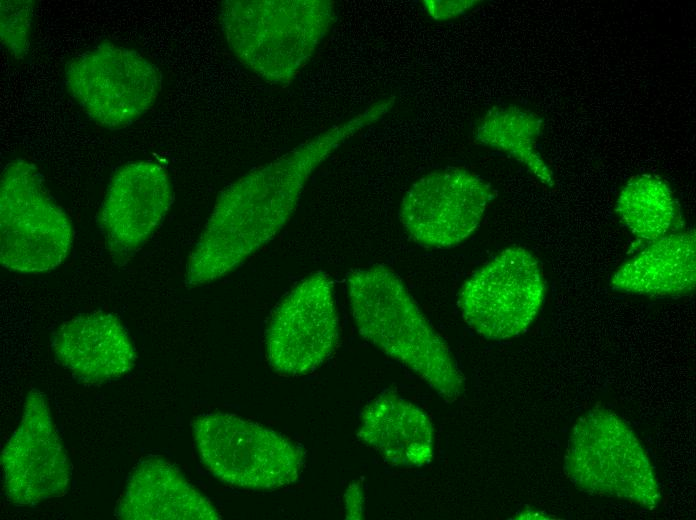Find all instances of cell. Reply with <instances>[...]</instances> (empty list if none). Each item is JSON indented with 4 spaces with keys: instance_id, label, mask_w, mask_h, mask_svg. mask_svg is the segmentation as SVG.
Returning <instances> with one entry per match:
<instances>
[{
    "instance_id": "1",
    "label": "cell",
    "mask_w": 696,
    "mask_h": 520,
    "mask_svg": "<svg viewBox=\"0 0 696 520\" xmlns=\"http://www.w3.org/2000/svg\"><path fill=\"white\" fill-rule=\"evenodd\" d=\"M391 109L381 99L226 188L188 260L190 286L208 284L237 268L286 225L314 170L340 145Z\"/></svg>"
},
{
    "instance_id": "2",
    "label": "cell",
    "mask_w": 696,
    "mask_h": 520,
    "mask_svg": "<svg viewBox=\"0 0 696 520\" xmlns=\"http://www.w3.org/2000/svg\"><path fill=\"white\" fill-rule=\"evenodd\" d=\"M347 287L359 334L410 369L444 401H455L462 392L464 376L449 346L399 275L383 265H373L352 271Z\"/></svg>"
},
{
    "instance_id": "3",
    "label": "cell",
    "mask_w": 696,
    "mask_h": 520,
    "mask_svg": "<svg viewBox=\"0 0 696 520\" xmlns=\"http://www.w3.org/2000/svg\"><path fill=\"white\" fill-rule=\"evenodd\" d=\"M335 18L325 0L224 1L220 22L229 48L272 83L291 80L314 54Z\"/></svg>"
},
{
    "instance_id": "4",
    "label": "cell",
    "mask_w": 696,
    "mask_h": 520,
    "mask_svg": "<svg viewBox=\"0 0 696 520\" xmlns=\"http://www.w3.org/2000/svg\"><path fill=\"white\" fill-rule=\"evenodd\" d=\"M564 472L579 490L624 499L649 510L661 499L656 475L640 440L614 412L594 408L571 430Z\"/></svg>"
},
{
    "instance_id": "5",
    "label": "cell",
    "mask_w": 696,
    "mask_h": 520,
    "mask_svg": "<svg viewBox=\"0 0 696 520\" xmlns=\"http://www.w3.org/2000/svg\"><path fill=\"white\" fill-rule=\"evenodd\" d=\"M72 241L70 219L44 189L36 167L20 158L9 162L0 183L1 265L22 273L52 270Z\"/></svg>"
},
{
    "instance_id": "6",
    "label": "cell",
    "mask_w": 696,
    "mask_h": 520,
    "mask_svg": "<svg viewBox=\"0 0 696 520\" xmlns=\"http://www.w3.org/2000/svg\"><path fill=\"white\" fill-rule=\"evenodd\" d=\"M192 427L202 464L223 483L276 489L295 483L300 476L302 451L273 430L220 412L196 417Z\"/></svg>"
},
{
    "instance_id": "7",
    "label": "cell",
    "mask_w": 696,
    "mask_h": 520,
    "mask_svg": "<svg viewBox=\"0 0 696 520\" xmlns=\"http://www.w3.org/2000/svg\"><path fill=\"white\" fill-rule=\"evenodd\" d=\"M64 83L96 124L118 130L133 124L154 105L161 74L139 52L102 43L66 65Z\"/></svg>"
},
{
    "instance_id": "8",
    "label": "cell",
    "mask_w": 696,
    "mask_h": 520,
    "mask_svg": "<svg viewBox=\"0 0 696 520\" xmlns=\"http://www.w3.org/2000/svg\"><path fill=\"white\" fill-rule=\"evenodd\" d=\"M545 280L537 258L526 248L501 251L463 284L459 307L464 321L486 339L523 334L538 314Z\"/></svg>"
},
{
    "instance_id": "9",
    "label": "cell",
    "mask_w": 696,
    "mask_h": 520,
    "mask_svg": "<svg viewBox=\"0 0 696 520\" xmlns=\"http://www.w3.org/2000/svg\"><path fill=\"white\" fill-rule=\"evenodd\" d=\"M338 340L333 281L326 272L317 271L274 309L265 333L267 360L276 372L306 374L329 358Z\"/></svg>"
},
{
    "instance_id": "10",
    "label": "cell",
    "mask_w": 696,
    "mask_h": 520,
    "mask_svg": "<svg viewBox=\"0 0 696 520\" xmlns=\"http://www.w3.org/2000/svg\"><path fill=\"white\" fill-rule=\"evenodd\" d=\"M491 189L464 168L430 172L404 195L400 221L419 245L451 248L465 241L479 226Z\"/></svg>"
},
{
    "instance_id": "11",
    "label": "cell",
    "mask_w": 696,
    "mask_h": 520,
    "mask_svg": "<svg viewBox=\"0 0 696 520\" xmlns=\"http://www.w3.org/2000/svg\"><path fill=\"white\" fill-rule=\"evenodd\" d=\"M3 490L15 505L33 506L64 496L71 467L45 394H27L20 423L1 452Z\"/></svg>"
},
{
    "instance_id": "12",
    "label": "cell",
    "mask_w": 696,
    "mask_h": 520,
    "mask_svg": "<svg viewBox=\"0 0 696 520\" xmlns=\"http://www.w3.org/2000/svg\"><path fill=\"white\" fill-rule=\"evenodd\" d=\"M173 199L167 172L138 161L111 179L100 210V224L110 251L118 256L140 248L160 225Z\"/></svg>"
},
{
    "instance_id": "13",
    "label": "cell",
    "mask_w": 696,
    "mask_h": 520,
    "mask_svg": "<svg viewBox=\"0 0 696 520\" xmlns=\"http://www.w3.org/2000/svg\"><path fill=\"white\" fill-rule=\"evenodd\" d=\"M51 340L58 362L86 384L117 379L135 364L136 351L128 331L112 313L75 316L63 322Z\"/></svg>"
},
{
    "instance_id": "14",
    "label": "cell",
    "mask_w": 696,
    "mask_h": 520,
    "mask_svg": "<svg viewBox=\"0 0 696 520\" xmlns=\"http://www.w3.org/2000/svg\"><path fill=\"white\" fill-rule=\"evenodd\" d=\"M123 520H218L211 501L169 461L149 456L135 466L116 506Z\"/></svg>"
},
{
    "instance_id": "15",
    "label": "cell",
    "mask_w": 696,
    "mask_h": 520,
    "mask_svg": "<svg viewBox=\"0 0 696 520\" xmlns=\"http://www.w3.org/2000/svg\"><path fill=\"white\" fill-rule=\"evenodd\" d=\"M357 437L397 467H422L433 458L434 431L418 406L384 391L361 414Z\"/></svg>"
},
{
    "instance_id": "16",
    "label": "cell",
    "mask_w": 696,
    "mask_h": 520,
    "mask_svg": "<svg viewBox=\"0 0 696 520\" xmlns=\"http://www.w3.org/2000/svg\"><path fill=\"white\" fill-rule=\"evenodd\" d=\"M695 230L665 235L653 241L614 273L611 285L627 293L651 297L676 296L696 284Z\"/></svg>"
},
{
    "instance_id": "17",
    "label": "cell",
    "mask_w": 696,
    "mask_h": 520,
    "mask_svg": "<svg viewBox=\"0 0 696 520\" xmlns=\"http://www.w3.org/2000/svg\"><path fill=\"white\" fill-rule=\"evenodd\" d=\"M541 132L542 120L535 113L517 106L494 107L481 119L476 139L513 157L551 187L553 173L537 150Z\"/></svg>"
},
{
    "instance_id": "18",
    "label": "cell",
    "mask_w": 696,
    "mask_h": 520,
    "mask_svg": "<svg viewBox=\"0 0 696 520\" xmlns=\"http://www.w3.org/2000/svg\"><path fill=\"white\" fill-rule=\"evenodd\" d=\"M616 211L636 237L653 242L665 236L674 224L676 201L662 179L638 175L621 190Z\"/></svg>"
},
{
    "instance_id": "19",
    "label": "cell",
    "mask_w": 696,
    "mask_h": 520,
    "mask_svg": "<svg viewBox=\"0 0 696 520\" xmlns=\"http://www.w3.org/2000/svg\"><path fill=\"white\" fill-rule=\"evenodd\" d=\"M33 11L32 1H1V41L17 59L29 50Z\"/></svg>"
},
{
    "instance_id": "20",
    "label": "cell",
    "mask_w": 696,
    "mask_h": 520,
    "mask_svg": "<svg viewBox=\"0 0 696 520\" xmlns=\"http://www.w3.org/2000/svg\"><path fill=\"white\" fill-rule=\"evenodd\" d=\"M478 1L473 0H426L424 10L435 20H449L459 17L470 10Z\"/></svg>"
},
{
    "instance_id": "21",
    "label": "cell",
    "mask_w": 696,
    "mask_h": 520,
    "mask_svg": "<svg viewBox=\"0 0 696 520\" xmlns=\"http://www.w3.org/2000/svg\"><path fill=\"white\" fill-rule=\"evenodd\" d=\"M347 518L359 519L362 515L363 495L359 484H352L345 495Z\"/></svg>"
}]
</instances>
